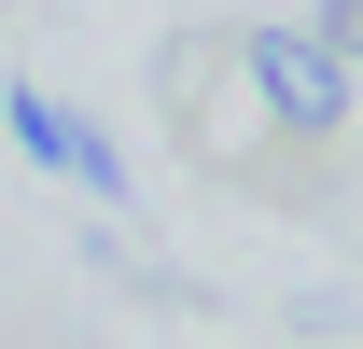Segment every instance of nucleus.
<instances>
[{
    "label": "nucleus",
    "instance_id": "nucleus-1",
    "mask_svg": "<svg viewBox=\"0 0 363 349\" xmlns=\"http://www.w3.org/2000/svg\"><path fill=\"white\" fill-rule=\"evenodd\" d=\"M252 70H266V98L294 112V126H335V56L321 43H252Z\"/></svg>",
    "mask_w": 363,
    "mask_h": 349
}]
</instances>
